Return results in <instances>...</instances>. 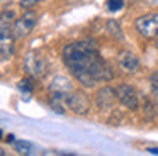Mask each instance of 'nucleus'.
<instances>
[{
  "mask_svg": "<svg viewBox=\"0 0 158 156\" xmlns=\"http://www.w3.org/2000/svg\"><path fill=\"white\" fill-rule=\"evenodd\" d=\"M61 58L70 73L83 87H94L99 81H109L114 76L109 63L104 60L97 43L92 39L68 43L63 47Z\"/></svg>",
  "mask_w": 158,
  "mask_h": 156,
  "instance_id": "nucleus-1",
  "label": "nucleus"
},
{
  "mask_svg": "<svg viewBox=\"0 0 158 156\" xmlns=\"http://www.w3.org/2000/svg\"><path fill=\"white\" fill-rule=\"evenodd\" d=\"M75 90L70 81L68 76H63V75H58V76L53 78V81L49 83V107L56 112V114H63L66 112L68 105H66V98L72 92Z\"/></svg>",
  "mask_w": 158,
  "mask_h": 156,
  "instance_id": "nucleus-2",
  "label": "nucleus"
},
{
  "mask_svg": "<svg viewBox=\"0 0 158 156\" xmlns=\"http://www.w3.org/2000/svg\"><path fill=\"white\" fill-rule=\"evenodd\" d=\"M24 70L34 80H39L48 71V61L39 51H29L24 58Z\"/></svg>",
  "mask_w": 158,
  "mask_h": 156,
  "instance_id": "nucleus-3",
  "label": "nucleus"
},
{
  "mask_svg": "<svg viewBox=\"0 0 158 156\" xmlns=\"http://www.w3.org/2000/svg\"><path fill=\"white\" fill-rule=\"evenodd\" d=\"M36 24H38V14L29 9L22 14V17L14 20V24H12V34H14L15 39H22V37L29 36L34 31Z\"/></svg>",
  "mask_w": 158,
  "mask_h": 156,
  "instance_id": "nucleus-4",
  "label": "nucleus"
},
{
  "mask_svg": "<svg viewBox=\"0 0 158 156\" xmlns=\"http://www.w3.org/2000/svg\"><path fill=\"white\" fill-rule=\"evenodd\" d=\"M134 29L146 39H156L158 37V12L139 15L134 20Z\"/></svg>",
  "mask_w": 158,
  "mask_h": 156,
  "instance_id": "nucleus-5",
  "label": "nucleus"
},
{
  "mask_svg": "<svg viewBox=\"0 0 158 156\" xmlns=\"http://www.w3.org/2000/svg\"><path fill=\"white\" fill-rule=\"evenodd\" d=\"M116 95L117 100L124 105L126 109H131V110H136L138 105H139V95H138V90L134 87L127 83H123L116 88Z\"/></svg>",
  "mask_w": 158,
  "mask_h": 156,
  "instance_id": "nucleus-6",
  "label": "nucleus"
},
{
  "mask_svg": "<svg viewBox=\"0 0 158 156\" xmlns=\"http://www.w3.org/2000/svg\"><path fill=\"white\" fill-rule=\"evenodd\" d=\"M66 105H68L70 110L75 112V114H78V115H85L87 112H89V109H90V104H89L87 95L82 93V92H78V90H73L72 93L68 95V98H66Z\"/></svg>",
  "mask_w": 158,
  "mask_h": 156,
  "instance_id": "nucleus-7",
  "label": "nucleus"
},
{
  "mask_svg": "<svg viewBox=\"0 0 158 156\" xmlns=\"http://www.w3.org/2000/svg\"><path fill=\"white\" fill-rule=\"evenodd\" d=\"M117 63H119L121 70L126 71V73H134L139 68V60L131 51H121L119 56H117Z\"/></svg>",
  "mask_w": 158,
  "mask_h": 156,
  "instance_id": "nucleus-8",
  "label": "nucleus"
},
{
  "mask_svg": "<svg viewBox=\"0 0 158 156\" xmlns=\"http://www.w3.org/2000/svg\"><path fill=\"white\" fill-rule=\"evenodd\" d=\"M117 100V95L116 90H112L110 87H104L97 92L95 95V102H97V107L106 110V109H110L114 105V102Z\"/></svg>",
  "mask_w": 158,
  "mask_h": 156,
  "instance_id": "nucleus-9",
  "label": "nucleus"
},
{
  "mask_svg": "<svg viewBox=\"0 0 158 156\" xmlns=\"http://www.w3.org/2000/svg\"><path fill=\"white\" fill-rule=\"evenodd\" d=\"M32 80H34V78H32ZM32 80L31 78H22V80L17 83L19 92H21L26 98H29L32 95V92H34V83H32Z\"/></svg>",
  "mask_w": 158,
  "mask_h": 156,
  "instance_id": "nucleus-10",
  "label": "nucleus"
},
{
  "mask_svg": "<svg viewBox=\"0 0 158 156\" xmlns=\"http://www.w3.org/2000/svg\"><path fill=\"white\" fill-rule=\"evenodd\" d=\"M107 32L114 37V39H123V29H121V24L117 20H107L106 24Z\"/></svg>",
  "mask_w": 158,
  "mask_h": 156,
  "instance_id": "nucleus-11",
  "label": "nucleus"
},
{
  "mask_svg": "<svg viewBox=\"0 0 158 156\" xmlns=\"http://www.w3.org/2000/svg\"><path fill=\"white\" fill-rule=\"evenodd\" d=\"M14 144V149L19 153V154H29L32 151V144L29 141H22V139H17V141L12 142Z\"/></svg>",
  "mask_w": 158,
  "mask_h": 156,
  "instance_id": "nucleus-12",
  "label": "nucleus"
},
{
  "mask_svg": "<svg viewBox=\"0 0 158 156\" xmlns=\"http://www.w3.org/2000/svg\"><path fill=\"white\" fill-rule=\"evenodd\" d=\"M106 7L109 12H117V10H121L124 7V0H107L106 2Z\"/></svg>",
  "mask_w": 158,
  "mask_h": 156,
  "instance_id": "nucleus-13",
  "label": "nucleus"
},
{
  "mask_svg": "<svg viewBox=\"0 0 158 156\" xmlns=\"http://www.w3.org/2000/svg\"><path fill=\"white\" fill-rule=\"evenodd\" d=\"M150 87H151V90H153V93L158 95V70L151 73V76H150Z\"/></svg>",
  "mask_w": 158,
  "mask_h": 156,
  "instance_id": "nucleus-14",
  "label": "nucleus"
},
{
  "mask_svg": "<svg viewBox=\"0 0 158 156\" xmlns=\"http://www.w3.org/2000/svg\"><path fill=\"white\" fill-rule=\"evenodd\" d=\"M39 2H41V0H21V2H19V5H21L24 10H29V9H32L36 3H39Z\"/></svg>",
  "mask_w": 158,
  "mask_h": 156,
  "instance_id": "nucleus-15",
  "label": "nucleus"
},
{
  "mask_svg": "<svg viewBox=\"0 0 158 156\" xmlns=\"http://www.w3.org/2000/svg\"><path fill=\"white\" fill-rule=\"evenodd\" d=\"M148 151H150L151 154H158V146H155V148H148Z\"/></svg>",
  "mask_w": 158,
  "mask_h": 156,
  "instance_id": "nucleus-16",
  "label": "nucleus"
},
{
  "mask_svg": "<svg viewBox=\"0 0 158 156\" xmlns=\"http://www.w3.org/2000/svg\"><path fill=\"white\" fill-rule=\"evenodd\" d=\"M5 141H9V142H14V141H15V139H14V134H9Z\"/></svg>",
  "mask_w": 158,
  "mask_h": 156,
  "instance_id": "nucleus-17",
  "label": "nucleus"
},
{
  "mask_svg": "<svg viewBox=\"0 0 158 156\" xmlns=\"http://www.w3.org/2000/svg\"><path fill=\"white\" fill-rule=\"evenodd\" d=\"M155 47H156V51H158V37H156V41H155Z\"/></svg>",
  "mask_w": 158,
  "mask_h": 156,
  "instance_id": "nucleus-18",
  "label": "nucleus"
}]
</instances>
